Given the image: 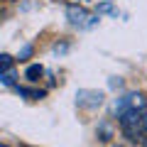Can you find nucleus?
I'll use <instances>...</instances> for the list:
<instances>
[{"label":"nucleus","instance_id":"1a4fd4ad","mask_svg":"<svg viewBox=\"0 0 147 147\" xmlns=\"http://www.w3.org/2000/svg\"><path fill=\"white\" fill-rule=\"evenodd\" d=\"M0 147H7V145H0Z\"/></svg>","mask_w":147,"mask_h":147},{"label":"nucleus","instance_id":"6e6552de","mask_svg":"<svg viewBox=\"0 0 147 147\" xmlns=\"http://www.w3.org/2000/svg\"><path fill=\"white\" fill-rule=\"evenodd\" d=\"M145 130H147V115H145Z\"/></svg>","mask_w":147,"mask_h":147},{"label":"nucleus","instance_id":"f257e3e1","mask_svg":"<svg viewBox=\"0 0 147 147\" xmlns=\"http://www.w3.org/2000/svg\"><path fill=\"white\" fill-rule=\"evenodd\" d=\"M120 127L127 140H142L145 137V115L142 113H123Z\"/></svg>","mask_w":147,"mask_h":147},{"label":"nucleus","instance_id":"f03ea898","mask_svg":"<svg viewBox=\"0 0 147 147\" xmlns=\"http://www.w3.org/2000/svg\"><path fill=\"white\" fill-rule=\"evenodd\" d=\"M145 108H147L145 93H127V96H123V98L115 103L118 115H123V113H142Z\"/></svg>","mask_w":147,"mask_h":147},{"label":"nucleus","instance_id":"0eeeda50","mask_svg":"<svg viewBox=\"0 0 147 147\" xmlns=\"http://www.w3.org/2000/svg\"><path fill=\"white\" fill-rule=\"evenodd\" d=\"M142 145H145V147H147V135H145V137H142Z\"/></svg>","mask_w":147,"mask_h":147},{"label":"nucleus","instance_id":"9d476101","mask_svg":"<svg viewBox=\"0 0 147 147\" xmlns=\"http://www.w3.org/2000/svg\"><path fill=\"white\" fill-rule=\"evenodd\" d=\"M10 3H15V0H10Z\"/></svg>","mask_w":147,"mask_h":147},{"label":"nucleus","instance_id":"423d86ee","mask_svg":"<svg viewBox=\"0 0 147 147\" xmlns=\"http://www.w3.org/2000/svg\"><path fill=\"white\" fill-rule=\"evenodd\" d=\"M17 91H20L22 96H32V98H42V96H44L42 91H27V88H17Z\"/></svg>","mask_w":147,"mask_h":147},{"label":"nucleus","instance_id":"20e7f679","mask_svg":"<svg viewBox=\"0 0 147 147\" xmlns=\"http://www.w3.org/2000/svg\"><path fill=\"white\" fill-rule=\"evenodd\" d=\"M42 71H44V69L39 66V64H32V66H27L25 76H27V79H30V81H37V79H39V76H42Z\"/></svg>","mask_w":147,"mask_h":147},{"label":"nucleus","instance_id":"7ed1b4c3","mask_svg":"<svg viewBox=\"0 0 147 147\" xmlns=\"http://www.w3.org/2000/svg\"><path fill=\"white\" fill-rule=\"evenodd\" d=\"M66 17H69V22H71V25H76V27H84L86 20H91V17L86 15L81 7H76V5H71V7L66 10Z\"/></svg>","mask_w":147,"mask_h":147},{"label":"nucleus","instance_id":"39448f33","mask_svg":"<svg viewBox=\"0 0 147 147\" xmlns=\"http://www.w3.org/2000/svg\"><path fill=\"white\" fill-rule=\"evenodd\" d=\"M10 66H12V57H7V54H0V74L10 71Z\"/></svg>","mask_w":147,"mask_h":147}]
</instances>
